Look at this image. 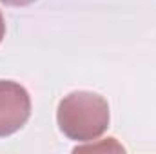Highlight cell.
I'll return each mask as SVG.
<instances>
[{"mask_svg": "<svg viewBox=\"0 0 156 154\" xmlns=\"http://www.w3.org/2000/svg\"><path fill=\"white\" fill-rule=\"evenodd\" d=\"M4 37H5V22H4L2 13H0V42L4 40Z\"/></svg>", "mask_w": 156, "mask_h": 154, "instance_id": "obj_4", "label": "cell"}, {"mask_svg": "<svg viewBox=\"0 0 156 154\" xmlns=\"http://www.w3.org/2000/svg\"><path fill=\"white\" fill-rule=\"evenodd\" d=\"M31 116V96L24 85L0 80V138L20 131Z\"/></svg>", "mask_w": 156, "mask_h": 154, "instance_id": "obj_2", "label": "cell"}, {"mask_svg": "<svg viewBox=\"0 0 156 154\" xmlns=\"http://www.w3.org/2000/svg\"><path fill=\"white\" fill-rule=\"evenodd\" d=\"M0 2L5 5H13V7H22V5H29L37 0H0Z\"/></svg>", "mask_w": 156, "mask_h": 154, "instance_id": "obj_3", "label": "cell"}, {"mask_svg": "<svg viewBox=\"0 0 156 154\" xmlns=\"http://www.w3.org/2000/svg\"><path fill=\"white\" fill-rule=\"evenodd\" d=\"M109 103L91 91H75L58 103V129L73 142H94L109 127Z\"/></svg>", "mask_w": 156, "mask_h": 154, "instance_id": "obj_1", "label": "cell"}]
</instances>
